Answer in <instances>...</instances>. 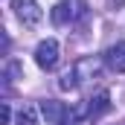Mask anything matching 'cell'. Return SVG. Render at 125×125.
<instances>
[{
    "label": "cell",
    "instance_id": "cell-7",
    "mask_svg": "<svg viewBox=\"0 0 125 125\" xmlns=\"http://www.w3.org/2000/svg\"><path fill=\"white\" fill-rule=\"evenodd\" d=\"M15 125H38L35 108H32V105H23V108L18 111V116H15Z\"/></svg>",
    "mask_w": 125,
    "mask_h": 125
},
{
    "label": "cell",
    "instance_id": "cell-4",
    "mask_svg": "<svg viewBox=\"0 0 125 125\" xmlns=\"http://www.w3.org/2000/svg\"><path fill=\"white\" fill-rule=\"evenodd\" d=\"M105 64H108V70H114V73H125V41L114 44V47L105 52Z\"/></svg>",
    "mask_w": 125,
    "mask_h": 125
},
{
    "label": "cell",
    "instance_id": "cell-8",
    "mask_svg": "<svg viewBox=\"0 0 125 125\" xmlns=\"http://www.w3.org/2000/svg\"><path fill=\"white\" fill-rule=\"evenodd\" d=\"M76 84H79V73H76V67H73V70H67V73L61 76V82H58V87H61V90H73Z\"/></svg>",
    "mask_w": 125,
    "mask_h": 125
},
{
    "label": "cell",
    "instance_id": "cell-3",
    "mask_svg": "<svg viewBox=\"0 0 125 125\" xmlns=\"http://www.w3.org/2000/svg\"><path fill=\"white\" fill-rule=\"evenodd\" d=\"M41 114H44L47 125H67V119H70L67 105L64 102H55V99H44L41 102Z\"/></svg>",
    "mask_w": 125,
    "mask_h": 125
},
{
    "label": "cell",
    "instance_id": "cell-9",
    "mask_svg": "<svg viewBox=\"0 0 125 125\" xmlns=\"http://www.w3.org/2000/svg\"><path fill=\"white\" fill-rule=\"evenodd\" d=\"M12 122V108H9V102H3V125Z\"/></svg>",
    "mask_w": 125,
    "mask_h": 125
},
{
    "label": "cell",
    "instance_id": "cell-6",
    "mask_svg": "<svg viewBox=\"0 0 125 125\" xmlns=\"http://www.w3.org/2000/svg\"><path fill=\"white\" fill-rule=\"evenodd\" d=\"M108 108H111V93H108V90H99V93L87 102V116L93 119V116H99V114H105Z\"/></svg>",
    "mask_w": 125,
    "mask_h": 125
},
{
    "label": "cell",
    "instance_id": "cell-5",
    "mask_svg": "<svg viewBox=\"0 0 125 125\" xmlns=\"http://www.w3.org/2000/svg\"><path fill=\"white\" fill-rule=\"evenodd\" d=\"M76 15H82V12H79V9H73V6H70V0H64V3H58V6L52 9V23H55V26H64V23H70Z\"/></svg>",
    "mask_w": 125,
    "mask_h": 125
},
{
    "label": "cell",
    "instance_id": "cell-1",
    "mask_svg": "<svg viewBox=\"0 0 125 125\" xmlns=\"http://www.w3.org/2000/svg\"><path fill=\"white\" fill-rule=\"evenodd\" d=\"M35 64L41 70H55V64H58V41L55 38H44L35 47Z\"/></svg>",
    "mask_w": 125,
    "mask_h": 125
},
{
    "label": "cell",
    "instance_id": "cell-2",
    "mask_svg": "<svg viewBox=\"0 0 125 125\" xmlns=\"http://www.w3.org/2000/svg\"><path fill=\"white\" fill-rule=\"evenodd\" d=\"M12 9H15L18 21H21L23 26H38V23H41V18H44V12H41L38 0H12Z\"/></svg>",
    "mask_w": 125,
    "mask_h": 125
}]
</instances>
